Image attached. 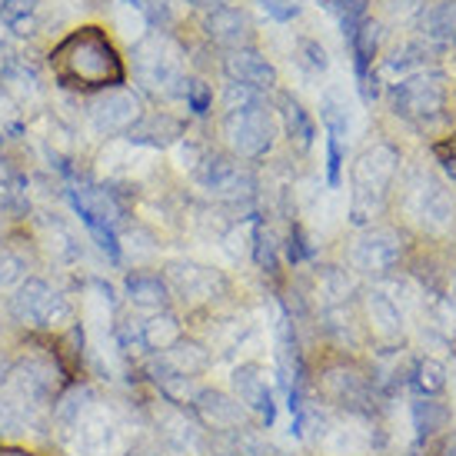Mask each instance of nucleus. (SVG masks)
<instances>
[{
  "instance_id": "obj_9",
  "label": "nucleus",
  "mask_w": 456,
  "mask_h": 456,
  "mask_svg": "<svg viewBox=\"0 0 456 456\" xmlns=\"http://www.w3.org/2000/svg\"><path fill=\"white\" fill-rule=\"evenodd\" d=\"M164 280L170 293L191 306L214 304V300H220L227 293V280H224L220 270L200 266L193 264V260H170L164 270Z\"/></svg>"
},
{
  "instance_id": "obj_7",
  "label": "nucleus",
  "mask_w": 456,
  "mask_h": 456,
  "mask_svg": "<svg viewBox=\"0 0 456 456\" xmlns=\"http://www.w3.org/2000/svg\"><path fill=\"white\" fill-rule=\"evenodd\" d=\"M153 410V427H157V440L167 453L174 456H207L210 453V436L203 430L197 417L187 413L183 406H174L167 400H157Z\"/></svg>"
},
{
  "instance_id": "obj_18",
  "label": "nucleus",
  "mask_w": 456,
  "mask_h": 456,
  "mask_svg": "<svg viewBox=\"0 0 456 456\" xmlns=\"http://www.w3.org/2000/svg\"><path fill=\"white\" fill-rule=\"evenodd\" d=\"M363 314H367L370 333L380 343H396L403 337V310L383 290H370L363 297Z\"/></svg>"
},
{
  "instance_id": "obj_27",
  "label": "nucleus",
  "mask_w": 456,
  "mask_h": 456,
  "mask_svg": "<svg viewBox=\"0 0 456 456\" xmlns=\"http://www.w3.org/2000/svg\"><path fill=\"white\" fill-rule=\"evenodd\" d=\"M280 114H283V130H287L290 143H297L300 151H306V147L314 143V134H317V127H314L310 114H306L304 107L293 101V97H283V103H280Z\"/></svg>"
},
{
  "instance_id": "obj_43",
  "label": "nucleus",
  "mask_w": 456,
  "mask_h": 456,
  "mask_svg": "<svg viewBox=\"0 0 456 456\" xmlns=\"http://www.w3.org/2000/svg\"><path fill=\"white\" fill-rule=\"evenodd\" d=\"M124 456H164V453H160V446L153 444V440H137V444H130L124 450Z\"/></svg>"
},
{
  "instance_id": "obj_15",
  "label": "nucleus",
  "mask_w": 456,
  "mask_h": 456,
  "mask_svg": "<svg viewBox=\"0 0 456 456\" xmlns=\"http://www.w3.org/2000/svg\"><path fill=\"white\" fill-rule=\"evenodd\" d=\"M233 396L240 400V406L256 417L264 427L273 423L277 417V403H273V390L266 383V373L260 363H243V367L233 370Z\"/></svg>"
},
{
  "instance_id": "obj_48",
  "label": "nucleus",
  "mask_w": 456,
  "mask_h": 456,
  "mask_svg": "<svg viewBox=\"0 0 456 456\" xmlns=\"http://www.w3.org/2000/svg\"><path fill=\"white\" fill-rule=\"evenodd\" d=\"M453 456H456V453H453Z\"/></svg>"
},
{
  "instance_id": "obj_32",
  "label": "nucleus",
  "mask_w": 456,
  "mask_h": 456,
  "mask_svg": "<svg viewBox=\"0 0 456 456\" xmlns=\"http://www.w3.org/2000/svg\"><path fill=\"white\" fill-rule=\"evenodd\" d=\"M430 61V47H423V44H406L403 51H396L393 57H387V64H383V74H400V80L406 77L419 74L423 67Z\"/></svg>"
},
{
  "instance_id": "obj_3",
  "label": "nucleus",
  "mask_w": 456,
  "mask_h": 456,
  "mask_svg": "<svg viewBox=\"0 0 456 456\" xmlns=\"http://www.w3.org/2000/svg\"><path fill=\"white\" fill-rule=\"evenodd\" d=\"M400 164V153L393 151L390 143H377L370 147L360 160L354 164V200H350V220L356 227H363L373 220V214L383 207L387 187L393 183Z\"/></svg>"
},
{
  "instance_id": "obj_41",
  "label": "nucleus",
  "mask_w": 456,
  "mask_h": 456,
  "mask_svg": "<svg viewBox=\"0 0 456 456\" xmlns=\"http://www.w3.org/2000/svg\"><path fill=\"white\" fill-rule=\"evenodd\" d=\"M340 164H343L340 140L327 137V177H330V187H337V183H340Z\"/></svg>"
},
{
  "instance_id": "obj_44",
  "label": "nucleus",
  "mask_w": 456,
  "mask_h": 456,
  "mask_svg": "<svg viewBox=\"0 0 456 456\" xmlns=\"http://www.w3.org/2000/svg\"><path fill=\"white\" fill-rule=\"evenodd\" d=\"M436 157L444 160V167L456 177V137L450 140V143H440V147H436Z\"/></svg>"
},
{
  "instance_id": "obj_31",
  "label": "nucleus",
  "mask_w": 456,
  "mask_h": 456,
  "mask_svg": "<svg viewBox=\"0 0 456 456\" xmlns=\"http://www.w3.org/2000/svg\"><path fill=\"white\" fill-rule=\"evenodd\" d=\"M30 277L27 256L13 243H0V293H13Z\"/></svg>"
},
{
  "instance_id": "obj_25",
  "label": "nucleus",
  "mask_w": 456,
  "mask_h": 456,
  "mask_svg": "<svg viewBox=\"0 0 456 456\" xmlns=\"http://www.w3.org/2000/svg\"><path fill=\"white\" fill-rule=\"evenodd\" d=\"M419 30L433 44H456V0H440L419 13Z\"/></svg>"
},
{
  "instance_id": "obj_22",
  "label": "nucleus",
  "mask_w": 456,
  "mask_h": 456,
  "mask_svg": "<svg viewBox=\"0 0 456 456\" xmlns=\"http://www.w3.org/2000/svg\"><path fill=\"white\" fill-rule=\"evenodd\" d=\"M180 337H183V323L170 310H160V314H151V317L140 320V346H143V354H164Z\"/></svg>"
},
{
  "instance_id": "obj_2",
  "label": "nucleus",
  "mask_w": 456,
  "mask_h": 456,
  "mask_svg": "<svg viewBox=\"0 0 456 456\" xmlns=\"http://www.w3.org/2000/svg\"><path fill=\"white\" fill-rule=\"evenodd\" d=\"M7 314L17 327L27 330V337H51V340L80 323L74 300L51 287L44 277H27L7 297Z\"/></svg>"
},
{
  "instance_id": "obj_40",
  "label": "nucleus",
  "mask_w": 456,
  "mask_h": 456,
  "mask_svg": "<svg viewBox=\"0 0 456 456\" xmlns=\"http://www.w3.org/2000/svg\"><path fill=\"white\" fill-rule=\"evenodd\" d=\"M260 7H264L273 20H280V24H287V20H293V17L300 13V4H297V0H260Z\"/></svg>"
},
{
  "instance_id": "obj_29",
  "label": "nucleus",
  "mask_w": 456,
  "mask_h": 456,
  "mask_svg": "<svg viewBox=\"0 0 456 456\" xmlns=\"http://www.w3.org/2000/svg\"><path fill=\"white\" fill-rule=\"evenodd\" d=\"M44 247L53 254L57 264H77L80 260V243L61 220H44Z\"/></svg>"
},
{
  "instance_id": "obj_35",
  "label": "nucleus",
  "mask_w": 456,
  "mask_h": 456,
  "mask_svg": "<svg viewBox=\"0 0 456 456\" xmlns=\"http://www.w3.org/2000/svg\"><path fill=\"white\" fill-rule=\"evenodd\" d=\"M427 320L433 330H440L444 337H456V306L444 297H430L427 300Z\"/></svg>"
},
{
  "instance_id": "obj_20",
  "label": "nucleus",
  "mask_w": 456,
  "mask_h": 456,
  "mask_svg": "<svg viewBox=\"0 0 456 456\" xmlns=\"http://www.w3.org/2000/svg\"><path fill=\"white\" fill-rule=\"evenodd\" d=\"M124 293H127V300L137 310H147V314H160L170 306V287H167V280L160 273H151V270H134L124 283Z\"/></svg>"
},
{
  "instance_id": "obj_19",
  "label": "nucleus",
  "mask_w": 456,
  "mask_h": 456,
  "mask_svg": "<svg viewBox=\"0 0 456 456\" xmlns=\"http://www.w3.org/2000/svg\"><path fill=\"white\" fill-rule=\"evenodd\" d=\"M157 360H160L170 373L191 377V380H200L203 373L214 367V356H210V350H207L200 340H191V337H180L170 350L157 354Z\"/></svg>"
},
{
  "instance_id": "obj_30",
  "label": "nucleus",
  "mask_w": 456,
  "mask_h": 456,
  "mask_svg": "<svg viewBox=\"0 0 456 456\" xmlns=\"http://www.w3.org/2000/svg\"><path fill=\"white\" fill-rule=\"evenodd\" d=\"M317 293L323 297V306L333 310V306H340L343 300L354 293V280H350V273L340 270V266H323L317 277Z\"/></svg>"
},
{
  "instance_id": "obj_10",
  "label": "nucleus",
  "mask_w": 456,
  "mask_h": 456,
  "mask_svg": "<svg viewBox=\"0 0 456 456\" xmlns=\"http://www.w3.org/2000/svg\"><path fill=\"white\" fill-rule=\"evenodd\" d=\"M400 256H403L400 233L390 227H373L356 237L354 250H350V264H354L356 273L383 277V273H390L393 266L400 264Z\"/></svg>"
},
{
  "instance_id": "obj_37",
  "label": "nucleus",
  "mask_w": 456,
  "mask_h": 456,
  "mask_svg": "<svg viewBox=\"0 0 456 456\" xmlns=\"http://www.w3.org/2000/svg\"><path fill=\"white\" fill-rule=\"evenodd\" d=\"M254 260L264 270H277V243H273V233L264 227H256L254 233Z\"/></svg>"
},
{
  "instance_id": "obj_8",
  "label": "nucleus",
  "mask_w": 456,
  "mask_h": 456,
  "mask_svg": "<svg viewBox=\"0 0 456 456\" xmlns=\"http://www.w3.org/2000/svg\"><path fill=\"white\" fill-rule=\"evenodd\" d=\"M143 117V103L134 90L127 87H110V90H97L87 103V120L90 127L97 130L101 137H127L134 124Z\"/></svg>"
},
{
  "instance_id": "obj_34",
  "label": "nucleus",
  "mask_w": 456,
  "mask_h": 456,
  "mask_svg": "<svg viewBox=\"0 0 456 456\" xmlns=\"http://www.w3.org/2000/svg\"><path fill=\"white\" fill-rule=\"evenodd\" d=\"M323 7H327L337 20L343 24V34L350 37L356 27L367 20V7H370V0H320Z\"/></svg>"
},
{
  "instance_id": "obj_42",
  "label": "nucleus",
  "mask_w": 456,
  "mask_h": 456,
  "mask_svg": "<svg viewBox=\"0 0 456 456\" xmlns=\"http://www.w3.org/2000/svg\"><path fill=\"white\" fill-rule=\"evenodd\" d=\"M300 53H304V64L310 70H327V51L320 47L317 40H304L300 44Z\"/></svg>"
},
{
  "instance_id": "obj_33",
  "label": "nucleus",
  "mask_w": 456,
  "mask_h": 456,
  "mask_svg": "<svg viewBox=\"0 0 456 456\" xmlns=\"http://www.w3.org/2000/svg\"><path fill=\"white\" fill-rule=\"evenodd\" d=\"M413 387L423 396H440L446 390V367L440 360H433V356L419 360L417 370H413Z\"/></svg>"
},
{
  "instance_id": "obj_28",
  "label": "nucleus",
  "mask_w": 456,
  "mask_h": 456,
  "mask_svg": "<svg viewBox=\"0 0 456 456\" xmlns=\"http://www.w3.org/2000/svg\"><path fill=\"white\" fill-rule=\"evenodd\" d=\"M446 423H450V406L440 403L436 396H423L413 403V430H417L419 440L446 430Z\"/></svg>"
},
{
  "instance_id": "obj_26",
  "label": "nucleus",
  "mask_w": 456,
  "mask_h": 456,
  "mask_svg": "<svg viewBox=\"0 0 456 456\" xmlns=\"http://www.w3.org/2000/svg\"><path fill=\"white\" fill-rule=\"evenodd\" d=\"M37 0H0V20L17 37L37 34Z\"/></svg>"
},
{
  "instance_id": "obj_4",
  "label": "nucleus",
  "mask_w": 456,
  "mask_h": 456,
  "mask_svg": "<svg viewBox=\"0 0 456 456\" xmlns=\"http://www.w3.org/2000/svg\"><path fill=\"white\" fill-rule=\"evenodd\" d=\"M134 70H137V80L151 94H183V61H180V47L164 34H151L137 44L134 51Z\"/></svg>"
},
{
  "instance_id": "obj_14",
  "label": "nucleus",
  "mask_w": 456,
  "mask_h": 456,
  "mask_svg": "<svg viewBox=\"0 0 456 456\" xmlns=\"http://www.w3.org/2000/svg\"><path fill=\"white\" fill-rule=\"evenodd\" d=\"M406 210L419 227L430 230V233H444L453 224V200L436 180H419L406 197Z\"/></svg>"
},
{
  "instance_id": "obj_17",
  "label": "nucleus",
  "mask_w": 456,
  "mask_h": 456,
  "mask_svg": "<svg viewBox=\"0 0 456 456\" xmlns=\"http://www.w3.org/2000/svg\"><path fill=\"white\" fill-rule=\"evenodd\" d=\"M370 444H373V436L363 423H356V413L327 423V430L320 436V450L327 456H363Z\"/></svg>"
},
{
  "instance_id": "obj_46",
  "label": "nucleus",
  "mask_w": 456,
  "mask_h": 456,
  "mask_svg": "<svg viewBox=\"0 0 456 456\" xmlns=\"http://www.w3.org/2000/svg\"><path fill=\"white\" fill-rule=\"evenodd\" d=\"M450 304L456 306V273H453V283H450Z\"/></svg>"
},
{
  "instance_id": "obj_1",
  "label": "nucleus",
  "mask_w": 456,
  "mask_h": 456,
  "mask_svg": "<svg viewBox=\"0 0 456 456\" xmlns=\"http://www.w3.org/2000/svg\"><path fill=\"white\" fill-rule=\"evenodd\" d=\"M51 67L64 87L74 90H110L124 84V64L114 44L97 27H84L51 53Z\"/></svg>"
},
{
  "instance_id": "obj_47",
  "label": "nucleus",
  "mask_w": 456,
  "mask_h": 456,
  "mask_svg": "<svg viewBox=\"0 0 456 456\" xmlns=\"http://www.w3.org/2000/svg\"><path fill=\"white\" fill-rule=\"evenodd\" d=\"M0 237H4V214H0ZM0 243H4V240H0Z\"/></svg>"
},
{
  "instance_id": "obj_38",
  "label": "nucleus",
  "mask_w": 456,
  "mask_h": 456,
  "mask_svg": "<svg viewBox=\"0 0 456 456\" xmlns=\"http://www.w3.org/2000/svg\"><path fill=\"white\" fill-rule=\"evenodd\" d=\"M260 101H264L260 90H250L243 84H227V90H224V110H243V107H254Z\"/></svg>"
},
{
  "instance_id": "obj_45",
  "label": "nucleus",
  "mask_w": 456,
  "mask_h": 456,
  "mask_svg": "<svg viewBox=\"0 0 456 456\" xmlns=\"http://www.w3.org/2000/svg\"><path fill=\"white\" fill-rule=\"evenodd\" d=\"M0 456H40V453L24 450V446H17V444H0Z\"/></svg>"
},
{
  "instance_id": "obj_5",
  "label": "nucleus",
  "mask_w": 456,
  "mask_h": 456,
  "mask_svg": "<svg viewBox=\"0 0 456 456\" xmlns=\"http://www.w3.org/2000/svg\"><path fill=\"white\" fill-rule=\"evenodd\" d=\"M224 137H227L230 151L243 157V160H260L273 151L277 140V120L270 114L264 101L243 110H227L224 114Z\"/></svg>"
},
{
  "instance_id": "obj_21",
  "label": "nucleus",
  "mask_w": 456,
  "mask_h": 456,
  "mask_svg": "<svg viewBox=\"0 0 456 456\" xmlns=\"http://www.w3.org/2000/svg\"><path fill=\"white\" fill-rule=\"evenodd\" d=\"M183 137V124H180L174 114H167V110H157V114H143L134 124V130L127 134L130 143H137V147H170V143H177Z\"/></svg>"
},
{
  "instance_id": "obj_13",
  "label": "nucleus",
  "mask_w": 456,
  "mask_h": 456,
  "mask_svg": "<svg viewBox=\"0 0 456 456\" xmlns=\"http://www.w3.org/2000/svg\"><path fill=\"white\" fill-rule=\"evenodd\" d=\"M197 180L203 191H210L220 200H247L254 193V177L230 157H203L197 164Z\"/></svg>"
},
{
  "instance_id": "obj_11",
  "label": "nucleus",
  "mask_w": 456,
  "mask_h": 456,
  "mask_svg": "<svg viewBox=\"0 0 456 456\" xmlns=\"http://www.w3.org/2000/svg\"><path fill=\"white\" fill-rule=\"evenodd\" d=\"M317 390L330 406L346 410V413H367L370 396H373V387H370L367 377L356 367H346V363L323 370V377L317 380Z\"/></svg>"
},
{
  "instance_id": "obj_12",
  "label": "nucleus",
  "mask_w": 456,
  "mask_h": 456,
  "mask_svg": "<svg viewBox=\"0 0 456 456\" xmlns=\"http://www.w3.org/2000/svg\"><path fill=\"white\" fill-rule=\"evenodd\" d=\"M191 413L197 417V423H200L210 436L250 427V413L240 406V400L224 390H210V387H200V393H197V400H193V406H191Z\"/></svg>"
},
{
  "instance_id": "obj_39",
  "label": "nucleus",
  "mask_w": 456,
  "mask_h": 456,
  "mask_svg": "<svg viewBox=\"0 0 456 456\" xmlns=\"http://www.w3.org/2000/svg\"><path fill=\"white\" fill-rule=\"evenodd\" d=\"M183 97H187V107H191L193 114H207L210 103H214V90L207 87L203 80H187L183 84Z\"/></svg>"
},
{
  "instance_id": "obj_16",
  "label": "nucleus",
  "mask_w": 456,
  "mask_h": 456,
  "mask_svg": "<svg viewBox=\"0 0 456 456\" xmlns=\"http://www.w3.org/2000/svg\"><path fill=\"white\" fill-rule=\"evenodd\" d=\"M224 74L230 77V84H243L250 90H270L277 84V70L266 61L264 53L240 47V51H230L224 57Z\"/></svg>"
},
{
  "instance_id": "obj_36",
  "label": "nucleus",
  "mask_w": 456,
  "mask_h": 456,
  "mask_svg": "<svg viewBox=\"0 0 456 456\" xmlns=\"http://www.w3.org/2000/svg\"><path fill=\"white\" fill-rule=\"evenodd\" d=\"M320 117H323V124H327V137H333V140L346 137V130H350V117H346V110L337 103L333 94L323 97V110H320Z\"/></svg>"
},
{
  "instance_id": "obj_6",
  "label": "nucleus",
  "mask_w": 456,
  "mask_h": 456,
  "mask_svg": "<svg viewBox=\"0 0 456 456\" xmlns=\"http://www.w3.org/2000/svg\"><path fill=\"white\" fill-rule=\"evenodd\" d=\"M444 107H446L444 74L419 70V74L400 80L396 90H393V110L400 117H406V120H413V124H433V120H440Z\"/></svg>"
},
{
  "instance_id": "obj_24",
  "label": "nucleus",
  "mask_w": 456,
  "mask_h": 456,
  "mask_svg": "<svg viewBox=\"0 0 456 456\" xmlns=\"http://www.w3.org/2000/svg\"><path fill=\"white\" fill-rule=\"evenodd\" d=\"M207 34L216 40V44H224L230 51H240L247 37H250V24H247V17H243L237 7H220L214 11V17L207 20Z\"/></svg>"
},
{
  "instance_id": "obj_23",
  "label": "nucleus",
  "mask_w": 456,
  "mask_h": 456,
  "mask_svg": "<svg viewBox=\"0 0 456 456\" xmlns=\"http://www.w3.org/2000/svg\"><path fill=\"white\" fill-rule=\"evenodd\" d=\"M346 40H350V51H354V64H356V77H360V87H363V97L370 101V80L377 84V77L370 74V67H373L377 44H380V27L373 24V20H363Z\"/></svg>"
}]
</instances>
